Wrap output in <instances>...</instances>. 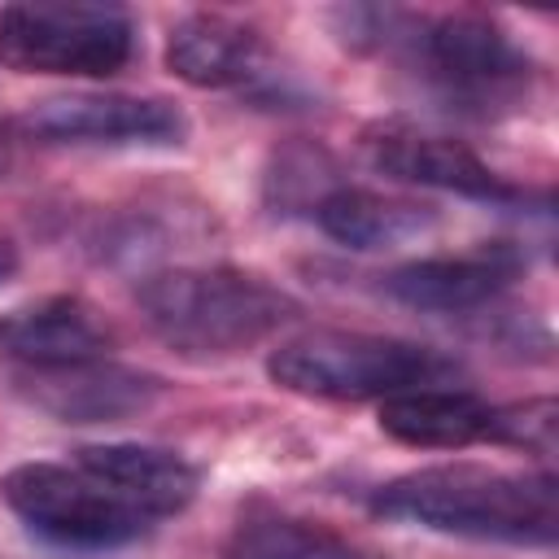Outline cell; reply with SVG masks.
Masks as SVG:
<instances>
[{
  "mask_svg": "<svg viewBox=\"0 0 559 559\" xmlns=\"http://www.w3.org/2000/svg\"><path fill=\"white\" fill-rule=\"evenodd\" d=\"M397 39L411 44L419 70L450 100V109L493 114L498 105L520 100L533 79L528 52L489 13H441L432 22H419L415 35Z\"/></svg>",
  "mask_w": 559,
  "mask_h": 559,
  "instance_id": "obj_5",
  "label": "cell"
},
{
  "mask_svg": "<svg viewBox=\"0 0 559 559\" xmlns=\"http://www.w3.org/2000/svg\"><path fill=\"white\" fill-rule=\"evenodd\" d=\"M135 306L148 332L183 358H231L297 314V301L284 288L240 266L153 271L140 280Z\"/></svg>",
  "mask_w": 559,
  "mask_h": 559,
  "instance_id": "obj_2",
  "label": "cell"
},
{
  "mask_svg": "<svg viewBox=\"0 0 559 559\" xmlns=\"http://www.w3.org/2000/svg\"><path fill=\"white\" fill-rule=\"evenodd\" d=\"M555 428H559V406L555 397H528V402H511V406H493L489 411V428L485 441L550 459L555 454Z\"/></svg>",
  "mask_w": 559,
  "mask_h": 559,
  "instance_id": "obj_17",
  "label": "cell"
},
{
  "mask_svg": "<svg viewBox=\"0 0 559 559\" xmlns=\"http://www.w3.org/2000/svg\"><path fill=\"white\" fill-rule=\"evenodd\" d=\"M520 266H524L520 249L498 240V245H480V249L454 253V258L402 262L389 275H380V288L411 310L459 314V310H476V306L493 301L520 275Z\"/></svg>",
  "mask_w": 559,
  "mask_h": 559,
  "instance_id": "obj_10",
  "label": "cell"
},
{
  "mask_svg": "<svg viewBox=\"0 0 559 559\" xmlns=\"http://www.w3.org/2000/svg\"><path fill=\"white\" fill-rule=\"evenodd\" d=\"M140 44L122 4L31 0L0 9V66L13 74L109 79L131 66Z\"/></svg>",
  "mask_w": 559,
  "mask_h": 559,
  "instance_id": "obj_4",
  "label": "cell"
},
{
  "mask_svg": "<svg viewBox=\"0 0 559 559\" xmlns=\"http://www.w3.org/2000/svg\"><path fill=\"white\" fill-rule=\"evenodd\" d=\"M314 223L345 249H397L437 227V210L411 197L336 183L314 201Z\"/></svg>",
  "mask_w": 559,
  "mask_h": 559,
  "instance_id": "obj_14",
  "label": "cell"
},
{
  "mask_svg": "<svg viewBox=\"0 0 559 559\" xmlns=\"http://www.w3.org/2000/svg\"><path fill=\"white\" fill-rule=\"evenodd\" d=\"M74 467L100 480L114 498H122L131 511L144 520L179 515L201 485V472L166 445H144V441H100V445H79Z\"/></svg>",
  "mask_w": 559,
  "mask_h": 559,
  "instance_id": "obj_12",
  "label": "cell"
},
{
  "mask_svg": "<svg viewBox=\"0 0 559 559\" xmlns=\"http://www.w3.org/2000/svg\"><path fill=\"white\" fill-rule=\"evenodd\" d=\"M114 349L109 319L70 293L39 297L0 314V354L17 358L22 367H74L96 362Z\"/></svg>",
  "mask_w": 559,
  "mask_h": 559,
  "instance_id": "obj_11",
  "label": "cell"
},
{
  "mask_svg": "<svg viewBox=\"0 0 559 559\" xmlns=\"http://www.w3.org/2000/svg\"><path fill=\"white\" fill-rule=\"evenodd\" d=\"M17 266H22L17 245H13L9 236H0V284H4V280H13V275H17Z\"/></svg>",
  "mask_w": 559,
  "mask_h": 559,
  "instance_id": "obj_18",
  "label": "cell"
},
{
  "mask_svg": "<svg viewBox=\"0 0 559 559\" xmlns=\"http://www.w3.org/2000/svg\"><path fill=\"white\" fill-rule=\"evenodd\" d=\"M362 153L380 175L415 183V188H441V192L472 197V201H493V205L515 197V188L493 166H485L467 144L450 140V135L419 131L411 122L367 127Z\"/></svg>",
  "mask_w": 559,
  "mask_h": 559,
  "instance_id": "obj_9",
  "label": "cell"
},
{
  "mask_svg": "<svg viewBox=\"0 0 559 559\" xmlns=\"http://www.w3.org/2000/svg\"><path fill=\"white\" fill-rule=\"evenodd\" d=\"M266 376L301 397L323 402H371V397H397L415 389H454L463 376V362L406 341V336H380V332H341V328H314L271 349Z\"/></svg>",
  "mask_w": 559,
  "mask_h": 559,
  "instance_id": "obj_3",
  "label": "cell"
},
{
  "mask_svg": "<svg viewBox=\"0 0 559 559\" xmlns=\"http://www.w3.org/2000/svg\"><path fill=\"white\" fill-rule=\"evenodd\" d=\"M489 411L467 389H415L380 402V432L415 450H467L485 441Z\"/></svg>",
  "mask_w": 559,
  "mask_h": 559,
  "instance_id": "obj_15",
  "label": "cell"
},
{
  "mask_svg": "<svg viewBox=\"0 0 559 559\" xmlns=\"http://www.w3.org/2000/svg\"><path fill=\"white\" fill-rule=\"evenodd\" d=\"M223 559H358V550L319 520L253 511L231 528Z\"/></svg>",
  "mask_w": 559,
  "mask_h": 559,
  "instance_id": "obj_16",
  "label": "cell"
},
{
  "mask_svg": "<svg viewBox=\"0 0 559 559\" xmlns=\"http://www.w3.org/2000/svg\"><path fill=\"white\" fill-rule=\"evenodd\" d=\"M9 162H13V140H9V131L0 127V179H4V170H9Z\"/></svg>",
  "mask_w": 559,
  "mask_h": 559,
  "instance_id": "obj_19",
  "label": "cell"
},
{
  "mask_svg": "<svg viewBox=\"0 0 559 559\" xmlns=\"http://www.w3.org/2000/svg\"><path fill=\"white\" fill-rule=\"evenodd\" d=\"M17 393L61 424H118L144 415L166 393V380L140 367L96 358L74 367H22Z\"/></svg>",
  "mask_w": 559,
  "mask_h": 559,
  "instance_id": "obj_8",
  "label": "cell"
},
{
  "mask_svg": "<svg viewBox=\"0 0 559 559\" xmlns=\"http://www.w3.org/2000/svg\"><path fill=\"white\" fill-rule=\"evenodd\" d=\"M17 127L39 144H140L170 148L188 140V114L166 96L61 92L35 100Z\"/></svg>",
  "mask_w": 559,
  "mask_h": 559,
  "instance_id": "obj_7",
  "label": "cell"
},
{
  "mask_svg": "<svg viewBox=\"0 0 559 559\" xmlns=\"http://www.w3.org/2000/svg\"><path fill=\"white\" fill-rule=\"evenodd\" d=\"M371 511L397 524H419L472 542L550 546L559 533V485L550 472L441 463L380 485Z\"/></svg>",
  "mask_w": 559,
  "mask_h": 559,
  "instance_id": "obj_1",
  "label": "cell"
},
{
  "mask_svg": "<svg viewBox=\"0 0 559 559\" xmlns=\"http://www.w3.org/2000/svg\"><path fill=\"white\" fill-rule=\"evenodd\" d=\"M9 511L44 542L66 550H114L148 533V520L100 480L61 463H17L0 476Z\"/></svg>",
  "mask_w": 559,
  "mask_h": 559,
  "instance_id": "obj_6",
  "label": "cell"
},
{
  "mask_svg": "<svg viewBox=\"0 0 559 559\" xmlns=\"http://www.w3.org/2000/svg\"><path fill=\"white\" fill-rule=\"evenodd\" d=\"M262 57L258 26L227 13H188L166 39V66L188 87H240L262 74Z\"/></svg>",
  "mask_w": 559,
  "mask_h": 559,
  "instance_id": "obj_13",
  "label": "cell"
}]
</instances>
